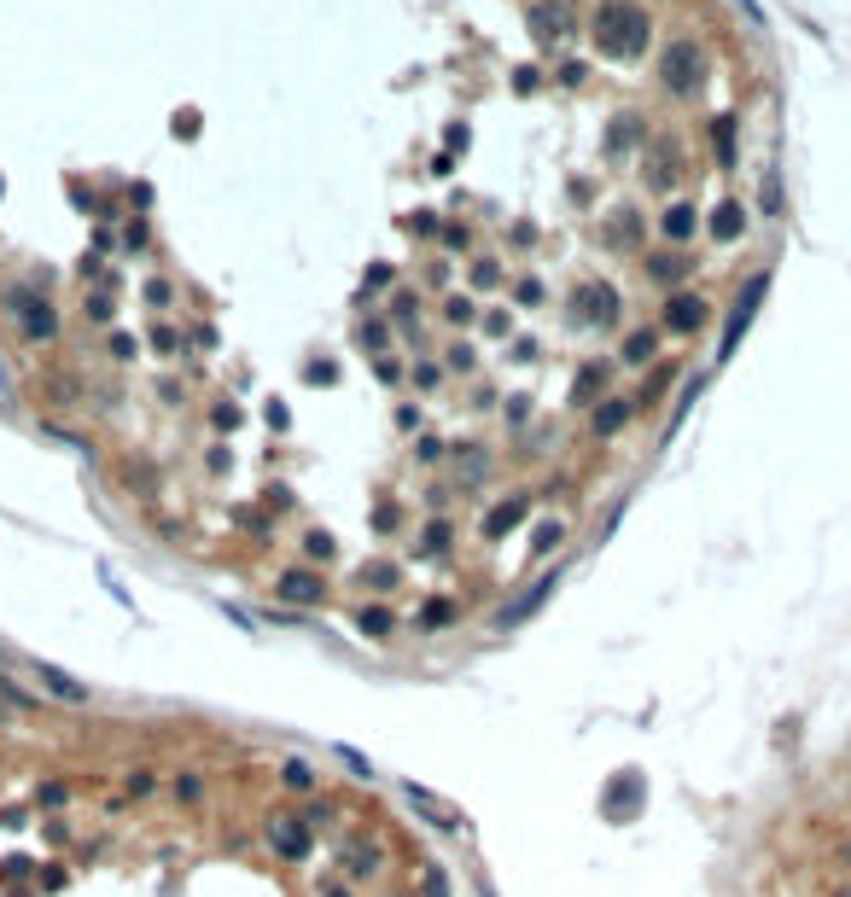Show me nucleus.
Segmentation results:
<instances>
[{
  "mask_svg": "<svg viewBox=\"0 0 851 897\" xmlns=\"http://www.w3.org/2000/svg\"><path fill=\"white\" fill-rule=\"evenodd\" d=\"M665 327H671V333H700V327H706V298L677 292V298L665 303Z\"/></svg>",
  "mask_w": 851,
  "mask_h": 897,
  "instance_id": "nucleus-13",
  "label": "nucleus"
},
{
  "mask_svg": "<svg viewBox=\"0 0 851 897\" xmlns=\"http://www.w3.org/2000/svg\"><path fill=\"white\" fill-rule=\"evenodd\" d=\"M263 845L280 863H304L309 851H315V828H309L304 816H292V810H269L263 816Z\"/></svg>",
  "mask_w": 851,
  "mask_h": 897,
  "instance_id": "nucleus-2",
  "label": "nucleus"
},
{
  "mask_svg": "<svg viewBox=\"0 0 851 897\" xmlns=\"http://www.w3.org/2000/svg\"><path fill=\"white\" fill-rule=\"evenodd\" d=\"M449 542H455V525H449V519H432V525L420 531V554H443Z\"/></svg>",
  "mask_w": 851,
  "mask_h": 897,
  "instance_id": "nucleus-22",
  "label": "nucleus"
},
{
  "mask_svg": "<svg viewBox=\"0 0 851 897\" xmlns=\"http://www.w3.org/2000/svg\"><path fill=\"white\" fill-rule=\"evenodd\" d=\"M344 874H350V880H374L379 874V845L350 839V845H344Z\"/></svg>",
  "mask_w": 851,
  "mask_h": 897,
  "instance_id": "nucleus-14",
  "label": "nucleus"
},
{
  "mask_svg": "<svg viewBox=\"0 0 851 897\" xmlns=\"http://www.w3.org/2000/svg\"><path fill=\"white\" fill-rule=\"evenodd\" d=\"M24 868H30V863H24V857H6V863H0V880H18Z\"/></svg>",
  "mask_w": 851,
  "mask_h": 897,
  "instance_id": "nucleus-38",
  "label": "nucleus"
},
{
  "mask_svg": "<svg viewBox=\"0 0 851 897\" xmlns=\"http://www.w3.org/2000/svg\"><path fill=\"white\" fill-rule=\"evenodd\" d=\"M624 362H653V333H630V338H624Z\"/></svg>",
  "mask_w": 851,
  "mask_h": 897,
  "instance_id": "nucleus-28",
  "label": "nucleus"
},
{
  "mask_svg": "<svg viewBox=\"0 0 851 897\" xmlns=\"http://www.w3.org/2000/svg\"><path fill=\"white\" fill-rule=\"evenodd\" d=\"M455 618H461V606H455L449 595H438V600H426V606H420V618H414V624H420V630H449Z\"/></svg>",
  "mask_w": 851,
  "mask_h": 897,
  "instance_id": "nucleus-17",
  "label": "nucleus"
},
{
  "mask_svg": "<svg viewBox=\"0 0 851 897\" xmlns=\"http://www.w3.org/2000/svg\"><path fill=\"white\" fill-rule=\"evenodd\" d=\"M572 321L578 327H613L618 321V292L607 280H583L578 292H572Z\"/></svg>",
  "mask_w": 851,
  "mask_h": 897,
  "instance_id": "nucleus-4",
  "label": "nucleus"
},
{
  "mask_svg": "<svg viewBox=\"0 0 851 897\" xmlns=\"http://www.w3.org/2000/svg\"><path fill=\"white\" fill-rule=\"evenodd\" d=\"M304 554H309V560H333V531H309L304 536Z\"/></svg>",
  "mask_w": 851,
  "mask_h": 897,
  "instance_id": "nucleus-29",
  "label": "nucleus"
},
{
  "mask_svg": "<svg viewBox=\"0 0 851 897\" xmlns=\"http://www.w3.org/2000/svg\"><path fill=\"white\" fill-rule=\"evenodd\" d=\"M216 426H222V432H234V426H239V408H234V402H222V408H216Z\"/></svg>",
  "mask_w": 851,
  "mask_h": 897,
  "instance_id": "nucleus-35",
  "label": "nucleus"
},
{
  "mask_svg": "<svg viewBox=\"0 0 851 897\" xmlns=\"http://www.w3.org/2000/svg\"><path fill=\"white\" fill-rule=\"evenodd\" d=\"M443 892H449V886H443V874H438V868H426V897H443Z\"/></svg>",
  "mask_w": 851,
  "mask_h": 897,
  "instance_id": "nucleus-39",
  "label": "nucleus"
},
{
  "mask_svg": "<svg viewBox=\"0 0 851 897\" xmlns=\"http://www.w3.org/2000/svg\"><path fill=\"white\" fill-rule=\"evenodd\" d=\"M12 315H18L24 338H53V333H59V315H53V303L35 298L30 286H18V292H12Z\"/></svg>",
  "mask_w": 851,
  "mask_h": 897,
  "instance_id": "nucleus-7",
  "label": "nucleus"
},
{
  "mask_svg": "<svg viewBox=\"0 0 851 897\" xmlns=\"http://www.w3.org/2000/svg\"><path fill=\"white\" fill-rule=\"evenodd\" d=\"M659 228H665V239H671V245H682V239H688V233H694V204H671V210H665V222H659Z\"/></svg>",
  "mask_w": 851,
  "mask_h": 897,
  "instance_id": "nucleus-20",
  "label": "nucleus"
},
{
  "mask_svg": "<svg viewBox=\"0 0 851 897\" xmlns=\"http://www.w3.org/2000/svg\"><path fill=\"white\" fill-rule=\"evenodd\" d=\"M280 781H286L292 793H309V787H315V775H309V764H298V758H292V764H280Z\"/></svg>",
  "mask_w": 851,
  "mask_h": 897,
  "instance_id": "nucleus-26",
  "label": "nucleus"
},
{
  "mask_svg": "<svg viewBox=\"0 0 851 897\" xmlns=\"http://www.w3.org/2000/svg\"><path fill=\"white\" fill-rule=\"evenodd\" d=\"M356 344H362V350H385V327H379V321L356 327Z\"/></svg>",
  "mask_w": 851,
  "mask_h": 897,
  "instance_id": "nucleus-30",
  "label": "nucleus"
},
{
  "mask_svg": "<svg viewBox=\"0 0 851 897\" xmlns=\"http://www.w3.org/2000/svg\"><path fill=\"white\" fill-rule=\"evenodd\" d=\"M624 420H630V402L607 397L601 408H595V420H589V426H595V437H613V432H624Z\"/></svg>",
  "mask_w": 851,
  "mask_h": 897,
  "instance_id": "nucleus-16",
  "label": "nucleus"
},
{
  "mask_svg": "<svg viewBox=\"0 0 851 897\" xmlns=\"http://www.w3.org/2000/svg\"><path fill=\"white\" fill-rule=\"evenodd\" d=\"M647 274H653V280H682L688 263H682L677 251H659V257H647Z\"/></svg>",
  "mask_w": 851,
  "mask_h": 897,
  "instance_id": "nucleus-23",
  "label": "nucleus"
},
{
  "mask_svg": "<svg viewBox=\"0 0 851 897\" xmlns=\"http://www.w3.org/2000/svg\"><path fill=\"white\" fill-rule=\"evenodd\" d=\"M712 140H717V158L729 164V158H735V117H717V123H712Z\"/></svg>",
  "mask_w": 851,
  "mask_h": 897,
  "instance_id": "nucleus-25",
  "label": "nucleus"
},
{
  "mask_svg": "<svg viewBox=\"0 0 851 897\" xmlns=\"http://www.w3.org/2000/svg\"><path fill=\"white\" fill-rule=\"evenodd\" d=\"M356 583H362V589H374V595H385V589H397V583H403V565H391V560H368L362 571H356Z\"/></svg>",
  "mask_w": 851,
  "mask_h": 897,
  "instance_id": "nucleus-15",
  "label": "nucleus"
},
{
  "mask_svg": "<svg viewBox=\"0 0 851 897\" xmlns=\"http://www.w3.org/2000/svg\"><path fill=\"white\" fill-rule=\"evenodd\" d=\"M356 630L368 635V641H391V630H397V618H391L385 606H362V612H356Z\"/></svg>",
  "mask_w": 851,
  "mask_h": 897,
  "instance_id": "nucleus-19",
  "label": "nucleus"
},
{
  "mask_svg": "<svg viewBox=\"0 0 851 897\" xmlns=\"http://www.w3.org/2000/svg\"><path fill=\"white\" fill-rule=\"evenodd\" d=\"M274 600H286V606H321L327 600V577L315 565H286L274 577Z\"/></svg>",
  "mask_w": 851,
  "mask_h": 897,
  "instance_id": "nucleus-5",
  "label": "nucleus"
},
{
  "mask_svg": "<svg viewBox=\"0 0 851 897\" xmlns=\"http://www.w3.org/2000/svg\"><path fill=\"white\" fill-rule=\"evenodd\" d=\"M0 699H12V705H18V711H30L35 699L24 694V688H12V682H6V676H0Z\"/></svg>",
  "mask_w": 851,
  "mask_h": 897,
  "instance_id": "nucleus-32",
  "label": "nucleus"
},
{
  "mask_svg": "<svg viewBox=\"0 0 851 897\" xmlns=\"http://www.w3.org/2000/svg\"><path fill=\"white\" fill-rule=\"evenodd\" d=\"M741 228H747V210H741L735 199H723L712 210V233H717V239H741Z\"/></svg>",
  "mask_w": 851,
  "mask_h": 897,
  "instance_id": "nucleus-18",
  "label": "nucleus"
},
{
  "mask_svg": "<svg viewBox=\"0 0 851 897\" xmlns=\"http://www.w3.org/2000/svg\"><path fill=\"white\" fill-rule=\"evenodd\" d=\"M525 513H531V496H508V501H496V507L484 513L478 536H484V542H502L508 531H519V525H525Z\"/></svg>",
  "mask_w": 851,
  "mask_h": 897,
  "instance_id": "nucleus-10",
  "label": "nucleus"
},
{
  "mask_svg": "<svg viewBox=\"0 0 851 897\" xmlns=\"http://www.w3.org/2000/svg\"><path fill=\"white\" fill-rule=\"evenodd\" d=\"M560 542H566V525H560V519H548V525H537V536H531V548H537V554H554Z\"/></svg>",
  "mask_w": 851,
  "mask_h": 897,
  "instance_id": "nucleus-24",
  "label": "nucleus"
},
{
  "mask_svg": "<svg viewBox=\"0 0 851 897\" xmlns=\"http://www.w3.org/2000/svg\"><path fill=\"white\" fill-rule=\"evenodd\" d=\"M478 286H502V268H496V263H478Z\"/></svg>",
  "mask_w": 851,
  "mask_h": 897,
  "instance_id": "nucleus-37",
  "label": "nucleus"
},
{
  "mask_svg": "<svg viewBox=\"0 0 851 897\" xmlns=\"http://www.w3.org/2000/svg\"><path fill=\"white\" fill-rule=\"evenodd\" d=\"M403 798H409L414 816H426V822H432L438 833H461V828H467V816H461L455 804H443L438 793H426V787H403Z\"/></svg>",
  "mask_w": 851,
  "mask_h": 897,
  "instance_id": "nucleus-8",
  "label": "nucleus"
},
{
  "mask_svg": "<svg viewBox=\"0 0 851 897\" xmlns=\"http://www.w3.org/2000/svg\"><path fill=\"white\" fill-rule=\"evenodd\" d=\"M205 793V787H199V775H181V781H175V798H199Z\"/></svg>",
  "mask_w": 851,
  "mask_h": 897,
  "instance_id": "nucleus-36",
  "label": "nucleus"
},
{
  "mask_svg": "<svg viewBox=\"0 0 851 897\" xmlns=\"http://www.w3.org/2000/svg\"><path fill=\"white\" fill-rule=\"evenodd\" d=\"M595 47L601 53H613V59H636L647 47V35H653V24H647L642 6H630V0H601L595 6Z\"/></svg>",
  "mask_w": 851,
  "mask_h": 897,
  "instance_id": "nucleus-1",
  "label": "nucleus"
},
{
  "mask_svg": "<svg viewBox=\"0 0 851 897\" xmlns=\"http://www.w3.org/2000/svg\"><path fill=\"white\" fill-rule=\"evenodd\" d=\"M443 315H449L455 327H467V321H473V303H467V298H449V303H443Z\"/></svg>",
  "mask_w": 851,
  "mask_h": 897,
  "instance_id": "nucleus-31",
  "label": "nucleus"
},
{
  "mask_svg": "<svg viewBox=\"0 0 851 897\" xmlns=\"http://www.w3.org/2000/svg\"><path fill=\"white\" fill-rule=\"evenodd\" d=\"M659 76H665L671 94H694V88L706 82V53H700L694 41H671L665 59H659Z\"/></svg>",
  "mask_w": 851,
  "mask_h": 897,
  "instance_id": "nucleus-3",
  "label": "nucleus"
},
{
  "mask_svg": "<svg viewBox=\"0 0 851 897\" xmlns=\"http://www.w3.org/2000/svg\"><path fill=\"white\" fill-rule=\"evenodd\" d=\"M129 793H135V798L152 793V769H135V775H129Z\"/></svg>",
  "mask_w": 851,
  "mask_h": 897,
  "instance_id": "nucleus-33",
  "label": "nucleus"
},
{
  "mask_svg": "<svg viewBox=\"0 0 851 897\" xmlns=\"http://www.w3.org/2000/svg\"><path fill=\"white\" fill-rule=\"evenodd\" d=\"M321 897H350V886H327V892H321Z\"/></svg>",
  "mask_w": 851,
  "mask_h": 897,
  "instance_id": "nucleus-40",
  "label": "nucleus"
},
{
  "mask_svg": "<svg viewBox=\"0 0 851 897\" xmlns=\"http://www.w3.org/2000/svg\"><path fill=\"white\" fill-rule=\"evenodd\" d=\"M840 897H851V892H840Z\"/></svg>",
  "mask_w": 851,
  "mask_h": 897,
  "instance_id": "nucleus-41",
  "label": "nucleus"
},
{
  "mask_svg": "<svg viewBox=\"0 0 851 897\" xmlns=\"http://www.w3.org/2000/svg\"><path fill=\"white\" fill-rule=\"evenodd\" d=\"M397 519H403V513H397L391 501H385V507H379V513H374V525H379V531H397Z\"/></svg>",
  "mask_w": 851,
  "mask_h": 897,
  "instance_id": "nucleus-34",
  "label": "nucleus"
},
{
  "mask_svg": "<svg viewBox=\"0 0 851 897\" xmlns=\"http://www.w3.org/2000/svg\"><path fill=\"white\" fill-rule=\"evenodd\" d=\"M531 30H537V35H560V30H566V12H548V6H537V12H531Z\"/></svg>",
  "mask_w": 851,
  "mask_h": 897,
  "instance_id": "nucleus-27",
  "label": "nucleus"
},
{
  "mask_svg": "<svg viewBox=\"0 0 851 897\" xmlns=\"http://www.w3.org/2000/svg\"><path fill=\"white\" fill-rule=\"evenodd\" d=\"M595 391H607V367H601V362H589V367L578 373V385H572V402L583 408V402L595 397Z\"/></svg>",
  "mask_w": 851,
  "mask_h": 897,
  "instance_id": "nucleus-21",
  "label": "nucleus"
},
{
  "mask_svg": "<svg viewBox=\"0 0 851 897\" xmlns=\"http://www.w3.org/2000/svg\"><path fill=\"white\" fill-rule=\"evenodd\" d=\"M764 292H770V274H752L747 286H741V298H735V309H729V327H723V356H735V344H741V333L752 327Z\"/></svg>",
  "mask_w": 851,
  "mask_h": 897,
  "instance_id": "nucleus-6",
  "label": "nucleus"
},
{
  "mask_svg": "<svg viewBox=\"0 0 851 897\" xmlns=\"http://www.w3.org/2000/svg\"><path fill=\"white\" fill-rule=\"evenodd\" d=\"M35 676H41V688H47V694L65 699V705H88V699H94V688H88V682L65 676L59 665H41V659H35Z\"/></svg>",
  "mask_w": 851,
  "mask_h": 897,
  "instance_id": "nucleus-12",
  "label": "nucleus"
},
{
  "mask_svg": "<svg viewBox=\"0 0 851 897\" xmlns=\"http://www.w3.org/2000/svg\"><path fill=\"white\" fill-rule=\"evenodd\" d=\"M554 589H560V571H548V577H537V583H525V595L508 600V606L496 612V630H513V624H525V618H531V612H537V606H543Z\"/></svg>",
  "mask_w": 851,
  "mask_h": 897,
  "instance_id": "nucleus-9",
  "label": "nucleus"
},
{
  "mask_svg": "<svg viewBox=\"0 0 851 897\" xmlns=\"http://www.w3.org/2000/svg\"><path fill=\"white\" fill-rule=\"evenodd\" d=\"M636 804H642V781L624 769L613 787H607V798H601V810H607V822H630L636 816Z\"/></svg>",
  "mask_w": 851,
  "mask_h": 897,
  "instance_id": "nucleus-11",
  "label": "nucleus"
}]
</instances>
